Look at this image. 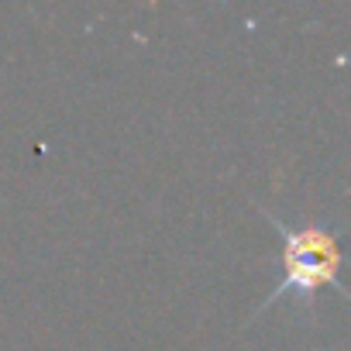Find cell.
I'll list each match as a JSON object with an SVG mask.
<instances>
[{"label": "cell", "mask_w": 351, "mask_h": 351, "mask_svg": "<svg viewBox=\"0 0 351 351\" xmlns=\"http://www.w3.org/2000/svg\"><path fill=\"white\" fill-rule=\"evenodd\" d=\"M258 214L269 221V228H276L282 234V282L258 303L255 317H262L269 306H276L282 296H303L310 300L317 289L330 286L337 289L348 303H351V289L341 279L344 269V252H341V238L337 231L324 228V224H286L279 221L272 210L258 207Z\"/></svg>", "instance_id": "1"}]
</instances>
